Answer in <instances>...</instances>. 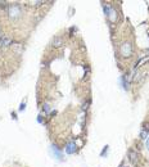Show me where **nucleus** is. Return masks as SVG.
Here are the masks:
<instances>
[{
  "mask_svg": "<svg viewBox=\"0 0 149 167\" xmlns=\"http://www.w3.org/2000/svg\"><path fill=\"white\" fill-rule=\"evenodd\" d=\"M107 18H108V19H109V22H112V23H115V22L117 21V12L113 8L111 9V12H109V13H108Z\"/></svg>",
  "mask_w": 149,
  "mask_h": 167,
  "instance_id": "7",
  "label": "nucleus"
},
{
  "mask_svg": "<svg viewBox=\"0 0 149 167\" xmlns=\"http://www.w3.org/2000/svg\"><path fill=\"white\" fill-rule=\"evenodd\" d=\"M124 167H129V166H124Z\"/></svg>",
  "mask_w": 149,
  "mask_h": 167,
  "instance_id": "15",
  "label": "nucleus"
},
{
  "mask_svg": "<svg viewBox=\"0 0 149 167\" xmlns=\"http://www.w3.org/2000/svg\"><path fill=\"white\" fill-rule=\"evenodd\" d=\"M8 14L9 17L12 18V19H17V18H19L21 14H22V9L19 7V4H10V5L8 7Z\"/></svg>",
  "mask_w": 149,
  "mask_h": 167,
  "instance_id": "1",
  "label": "nucleus"
},
{
  "mask_svg": "<svg viewBox=\"0 0 149 167\" xmlns=\"http://www.w3.org/2000/svg\"><path fill=\"white\" fill-rule=\"evenodd\" d=\"M133 53V45L130 43H122L120 46V54L122 57H130Z\"/></svg>",
  "mask_w": 149,
  "mask_h": 167,
  "instance_id": "2",
  "label": "nucleus"
},
{
  "mask_svg": "<svg viewBox=\"0 0 149 167\" xmlns=\"http://www.w3.org/2000/svg\"><path fill=\"white\" fill-rule=\"evenodd\" d=\"M145 144H147V148H148V151H149V138L147 139V143Z\"/></svg>",
  "mask_w": 149,
  "mask_h": 167,
  "instance_id": "14",
  "label": "nucleus"
},
{
  "mask_svg": "<svg viewBox=\"0 0 149 167\" xmlns=\"http://www.w3.org/2000/svg\"><path fill=\"white\" fill-rule=\"evenodd\" d=\"M144 131H147L148 134H149V124H145V125H144Z\"/></svg>",
  "mask_w": 149,
  "mask_h": 167,
  "instance_id": "12",
  "label": "nucleus"
},
{
  "mask_svg": "<svg viewBox=\"0 0 149 167\" xmlns=\"http://www.w3.org/2000/svg\"><path fill=\"white\" fill-rule=\"evenodd\" d=\"M12 45V39L8 36H0V48H8Z\"/></svg>",
  "mask_w": 149,
  "mask_h": 167,
  "instance_id": "4",
  "label": "nucleus"
},
{
  "mask_svg": "<svg viewBox=\"0 0 149 167\" xmlns=\"http://www.w3.org/2000/svg\"><path fill=\"white\" fill-rule=\"evenodd\" d=\"M127 156H129V160H130V162H131L133 165L138 163V154H136V152H135L134 149H129Z\"/></svg>",
  "mask_w": 149,
  "mask_h": 167,
  "instance_id": "5",
  "label": "nucleus"
},
{
  "mask_svg": "<svg viewBox=\"0 0 149 167\" xmlns=\"http://www.w3.org/2000/svg\"><path fill=\"white\" fill-rule=\"evenodd\" d=\"M140 138H142V139H144V140H147V139L149 138V134H148L147 131H144V130H143V131L140 133Z\"/></svg>",
  "mask_w": 149,
  "mask_h": 167,
  "instance_id": "9",
  "label": "nucleus"
},
{
  "mask_svg": "<svg viewBox=\"0 0 149 167\" xmlns=\"http://www.w3.org/2000/svg\"><path fill=\"white\" fill-rule=\"evenodd\" d=\"M14 48H16V53L19 54L21 53V49H22V45L21 44H17V45H14Z\"/></svg>",
  "mask_w": 149,
  "mask_h": 167,
  "instance_id": "10",
  "label": "nucleus"
},
{
  "mask_svg": "<svg viewBox=\"0 0 149 167\" xmlns=\"http://www.w3.org/2000/svg\"><path fill=\"white\" fill-rule=\"evenodd\" d=\"M43 109H44L45 112H46V113L49 112V109H50V107H49V104H48V103H45V104H44V108H43Z\"/></svg>",
  "mask_w": 149,
  "mask_h": 167,
  "instance_id": "11",
  "label": "nucleus"
},
{
  "mask_svg": "<svg viewBox=\"0 0 149 167\" xmlns=\"http://www.w3.org/2000/svg\"><path fill=\"white\" fill-rule=\"evenodd\" d=\"M52 45L54 48H61L64 45V40L62 36H54V39L52 40Z\"/></svg>",
  "mask_w": 149,
  "mask_h": 167,
  "instance_id": "3",
  "label": "nucleus"
},
{
  "mask_svg": "<svg viewBox=\"0 0 149 167\" xmlns=\"http://www.w3.org/2000/svg\"><path fill=\"white\" fill-rule=\"evenodd\" d=\"M25 106H26V104H25V103H23V104L21 106V108H19V111H23V109H25Z\"/></svg>",
  "mask_w": 149,
  "mask_h": 167,
  "instance_id": "13",
  "label": "nucleus"
},
{
  "mask_svg": "<svg viewBox=\"0 0 149 167\" xmlns=\"http://www.w3.org/2000/svg\"><path fill=\"white\" fill-rule=\"evenodd\" d=\"M66 152L68 153V154H73V153L76 152V144L73 142H70L66 145Z\"/></svg>",
  "mask_w": 149,
  "mask_h": 167,
  "instance_id": "6",
  "label": "nucleus"
},
{
  "mask_svg": "<svg viewBox=\"0 0 149 167\" xmlns=\"http://www.w3.org/2000/svg\"><path fill=\"white\" fill-rule=\"evenodd\" d=\"M52 151H53V153H54V154H55V157H57V158H62V153L59 152V149H58V147L57 145H52Z\"/></svg>",
  "mask_w": 149,
  "mask_h": 167,
  "instance_id": "8",
  "label": "nucleus"
}]
</instances>
